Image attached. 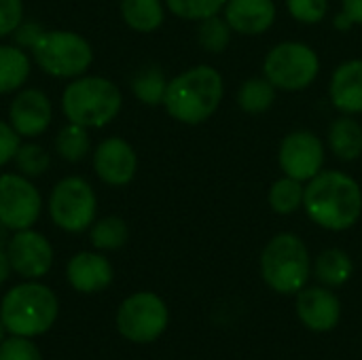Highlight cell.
Masks as SVG:
<instances>
[{
	"mask_svg": "<svg viewBox=\"0 0 362 360\" xmlns=\"http://www.w3.org/2000/svg\"><path fill=\"white\" fill-rule=\"evenodd\" d=\"M231 32L233 30L229 28L225 17L212 15V17L199 21L197 40H199V45L208 53H223L229 47V42H231Z\"/></svg>",
	"mask_w": 362,
	"mask_h": 360,
	"instance_id": "f1b7e54d",
	"label": "cell"
},
{
	"mask_svg": "<svg viewBox=\"0 0 362 360\" xmlns=\"http://www.w3.org/2000/svg\"><path fill=\"white\" fill-rule=\"evenodd\" d=\"M165 89H168V79H165L163 70L155 64L140 68L132 79V91H134L136 100L146 106L163 104Z\"/></svg>",
	"mask_w": 362,
	"mask_h": 360,
	"instance_id": "d4e9b609",
	"label": "cell"
},
{
	"mask_svg": "<svg viewBox=\"0 0 362 360\" xmlns=\"http://www.w3.org/2000/svg\"><path fill=\"white\" fill-rule=\"evenodd\" d=\"M4 333H6V329H4V325H2V320H0V344L4 342Z\"/></svg>",
	"mask_w": 362,
	"mask_h": 360,
	"instance_id": "ab89813d",
	"label": "cell"
},
{
	"mask_svg": "<svg viewBox=\"0 0 362 360\" xmlns=\"http://www.w3.org/2000/svg\"><path fill=\"white\" fill-rule=\"evenodd\" d=\"M13 267H11V261H8V255H6V248H0V284H4L11 276Z\"/></svg>",
	"mask_w": 362,
	"mask_h": 360,
	"instance_id": "8d00e7d4",
	"label": "cell"
},
{
	"mask_svg": "<svg viewBox=\"0 0 362 360\" xmlns=\"http://www.w3.org/2000/svg\"><path fill=\"white\" fill-rule=\"evenodd\" d=\"M303 195H305V187L301 180H295L291 176H284L280 180H276L269 189V208L276 214H293L299 208H303Z\"/></svg>",
	"mask_w": 362,
	"mask_h": 360,
	"instance_id": "4316f807",
	"label": "cell"
},
{
	"mask_svg": "<svg viewBox=\"0 0 362 360\" xmlns=\"http://www.w3.org/2000/svg\"><path fill=\"white\" fill-rule=\"evenodd\" d=\"M32 72V55L17 45H0V95L17 93Z\"/></svg>",
	"mask_w": 362,
	"mask_h": 360,
	"instance_id": "d6986e66",
	"label": "cell"
},
{
	"mask_svg": "<svg viewBox=\"0 0 362 360\" xmlns=\"http://www.w3.org/2000/svg\"><path fill=\"white\" fill-rule=\"evenodd\" d=\"M225 4L227 0H165L168 11L187 21H202L218 15Z\"/></svg>",
	"mask_w": 362,
	"mask_h": 360,
	"instance_id": "f546056e",
	"label": "cell"
},
{
	"mask_svg": "<svg viewBox=\"0 0 362 360\" xmlns=\"http://www.w3.org/2000/svg\"><path fill=\"white\" fill-rule=\"evenodd\" d=\"M223 91L221 72L208 64H199L168 81L163 108L182 125H199L216 112Z\"/></svg>",
	"mask_w": 362,
	"mask_h": 360,
	"instance_id": "7a4b0ae2",
	"label": "cell"
},
{
	"mask_svg": "<svg viewBox=\"0 0 362 360\" xmlns=\"http://www.w3.org/2000/svg\"><path fill=\"white\" fill-rule=\"evenodd\" d=\"M93 174L108 187H125L138 172L136 149L121 136L104 138L91 153Z\"/></svg>",
	"mask_w": 362,
	"mask_h": 360,
	"instance_id": "4fadbf2b",
	"label": "cell"
},
{
	"mask_svg": "<svg viewBox=\"0 0 362 360\" xmlns=\"http://www.w3.org/2000/svg\"><path fill=\"white\" fill-rule=\"evenodd\" d=\"M276 100V87L265 76H255L242 83L238 91V104L244 112L261 115L272 108Z\"/></svg>",
	"mask_w": 362,
	"mask_h": 360,
	"instance_id": "484cf974",
	"label": "cell"
},
{
	"mask_svg": "<svg viewBox=\"0 0 362 360\" xmlns=\"http://www.w3.org/2000/svg\"><path fill=\"white\" fill-rule=\"evenodd\" d=\"M21 140L23 138L13 129V125L8 121L0 119V168L13 163Z\"/></svg>",
	"mask_w": 362,
	"mask_h": 360,
	"instance_id": "836d02e7",
	"label": "cell"
},
{
	"mask_svg": "<svg viewBox=\"0 0 362 360\" xmlns=\"http://www.w3.org/2000/svg\"><path fill=\"white\" fill-rule=\"evenodd\" d=\"M59 306L55 293L38 282H23L13 286L0 303V320L11 335L38 337L47 333L55 318Z\"/></svg>",
	"mask_w": 362,
	"mask_h": 360,
	"instance_id": "277c9868",
	"label": "cell"
},
{
	"mask_svg": "<svg viewBox=\"0 0 362 360\" xmlns=\"http://www.w3.org/2000/svg\"><path fill=\"white\" fill-rule=\"evenodd\" d=\"M223 11L229 28L244 36L263 34L276 21L274 0H227Z\"/></svg>",
	"mask_w": 362,
	"mask_h": 360,
	"instance_id": "e0dca14e",
	"label": "cell"
},
{
	"mask_svg": "<svg viewBox=\"0 0 362 360\" xmlns=\"http://www.w3.org/2000/svg\"><path fill=\"white\" fill-rule=\"evenodd\" d=\"M119 13L125 25L140 34L159 30L165 19V6L161 0H121Z\"/></svg>",
	"mask_w": 362,
	"mask_h": 360,
	"instance_id": "ffe728a7",
	"label": "cell"
},
{
	"mask_svg": "<svg viewBox=\"0 0 362 360\" xmlns=\"http://www.w3.org/2000/svg\"><path fill=\"white\" fill-rule=\"evenodd\" d=\"M329 95L344 115L362 112V59H348L335 68Z\"/></svg>",
	"mask_w": 362,
	"mask_h": 360,
	"instance_id": "ac0fdd59",
	"label": "cell"
},
{
	"mask_svg": "<svg viewBox=\"0 0 362 360\" xmlns=\"http://www.w3.org/2000/svg\"><path fill=\"white\" fill-rule=\"evenodd\" d=\"M354 274V263L350 255L341 248H327L314 261V276L322 286L339 289Z\"/></svg>",
	"mask_w": 362,
	"mask_h": 360,
	"instance_id": "7402d4cb",
	"label": "cell"
},
{
	"mask_svg": "<svg viewBox=\"0 0 362 360\" xmlns=\"http://www.w3.org/2000/svg\"><path fill=\"white\" fill-rule=\"evenodd\" d=\"M6 121L21 138H38L49 129L53 121V104L42 89L21 87L17 93H13Z\"/></svg>",
	"mask_w": 362,
	"mask_h": 360,
	"instance_id": "5bb4252c",
	"label": "cell"
},
{
	"mask_svg": "<svg viewBox=\"0 0 362 360\" xmlns=\"http://www.w3.org/2000/svg\"><path fill=\"white\" fill-rule=\"evenodd\" d=\"M170 323V312L165 301L151 293L140 291L129 295L117 312L119 333L134 344H151L159 339Z\"/></svg>",
	"mask_w": 362,
	"mask_h": 360,
	"instance_id": "9c48e42d",
	"label": "cell"
},
{
	"mask_svg": "<svg viewBox=\"0 0 362 360\" xmlns=\"http://www.w3.org/2000/svg\"><path fill=\"white\" fill-rule=\"evenodd\" d=\"M303 208L312 223L327 231L352 229L362 216L361 185L339 170L320 172L305 187Z\"/></svg>",
	"mask_w": 362,
	"mask_h": 360,
	"instance_id": "6da1fadb",
	"label": "cell"
},
{
	"mask_svg": "<svg viewBox=\"0 0 362 360\" xmlns=\"http://www.w3.org/2000/svg\"><path fill=\"white\" fill-rule=\"evenodd\" d=\"M329 146L341 161H354L362 155V125L352 117L344 115L329 127Z\"/></svg>",
	"mask_w": 362,
	"mask_h": 360,
	"instance_id": "44dd1931",
	"label": "cell"
},
{
	"mask_svg": "<svg viewBox=\"0 0 362 360\" xmlns=\"http://www.w3.org/2000/svg\"><path fill=\"white\" fill-rule=\"evenodd\" d=\"M42 28L38 25V23H30V21H21L19 23V28L13 32V38H15V45L17 47H21V49H25V51H30L34 45H36V40L42 36Z\"/></svg>",
	"mask_w": 362,
	"mask_h": 360,
	"instance_id": "e575fe53",
	"label": "cell"
},
{
	"mask_svg": "<svg viewBox=\"0 0 362 360\" xmlns=\"http://www.w3.org/2000/svg\"><path fill=\"white\" fill-rule=\"evenodd\" d=\"M265 79L280 91H303L308 89L318 72V53L305 42H280L276 45L263 62Z\"/></svg>",
	"mask_w": 362,
	"mask_h": 360,
	"instance_id": "ba28073f",
	"label": "cell"
},
{
	"mask_svg": "<svg viewBox=\"0 0 362 360\" xmlns=\"http://www.w3.org/2000/svg\"><path fill=\"white\" fill-rule=\"evenodd\" d=\"M66 278L74 291L91 295V293H100L110 286V282L115 278V269H112L110 261L100 250L98 252L83 250V252H76L68 261Z\"/></svg>",
	"mask_w": 362,
	"mask_h": 360,
	"instance_id": "2e32d148",
	"label": "cell"
},
{
	"mask_svg": "<svg viewBox=\"0 0 362 360\" xmlns=\"http://www.w3.org/2000/svg\"><path fill=\"white\" fill-rule=\"evenodd\" d=\"M0 360H42V356L30 337L13 335L0 344Z\"/></svg>",
	"mask_w": 362,
	"mask_h": 360,
	"instance_id": "1f68e13d",
	"label": "cell"
},
{
	"mask_svg": "<svg viewBox=\"0 0 362 360\" xmlns=\"http://www.w3.org/2000/svg\"><path fill=\"white\" fill-rule=\"evenodd\" d=\"M23 21V0H0V38L11 36Z\"/></svg>",
	"mask_w": 362,
	"mask_h": 360,
	"instance_id": "d6a6232c",
	"label": "cell"
},
{
	"mask_svg": "<svg viewBox=\"0 0 362 360\" xmlns=\"http://www.w3.org/2000/svg\"><path fill=\"white\" fill-rule=\"evenodd\" d=\"M333 25H335L337 30H350V28H352V21H350L344 13H339V15L333 19Z\"/></svg>",
	"mask_w": 362,
	"mask_h": 360,
	"instance_id": "74e56055",
	"label": "cell"
},
{
	"mask_svg": "<svg viewBox=\"0 0 362 360\" xmlns=\"http://www.w3.org/2000/svg\"><path fill=\"white\" fill-rule=\"evenodd\" d=\"M11 233L13 231H8L2 223H0V248H6V244H8V238H11Z\"/></svg>",
	"mask_w": 362,
	"mask_h": 360,
	"instance_id": "f35d334b",
	"label": "cell"
},
{
	"mask_svg": "<svg viewBox=\"0 0 362 360\" xmlns=\"http://www.w3.org/2000/svg\"><path fill=\"white\" fill-rule=\"evenodd\" d=\"M13 163L17 166L19 174H23V176H28V178L34 180V178L42 176V174L49 170L51 157H49V151H47L42 144L30 142V140H28V142L21 140V144H19V149H17V155H15Z\"/></svg>",
	"mask_w": 362,
	"mask_h": 360,
	"instance_id": "83f0119b",
	"label": "cell"
},
{
	"mask_svg": "<svg viewBox=\"0 0 362 360\" xmlns=\"http://www.w3.org/2000/svg\"><path fill=\"white\" fill-rule=\"evenodd\" d=\"M30 55L45 74L66 81L87 74L93 64L91 42L74 30H45Z\"/></svg>",
	"mask_w": 362,
	"mask_h": 360,
	"instance_id": "8992f818",
	"label": "cell"
},
{
	"mask_svg": "<svg viewBox=\"0 0 362 360\" xmlns=\"http://www.w3.org/2000/svg\"><path fill=\"white\" fill-rule=\"evenodd\" d=\"M278 163L282 172L295 180H312L316 174L322 172L325 166V144L322 140L308 129H297L284 136Z\"/></svg>",
	"mask_w": 362,
	"mask_h": 360,
	"instance_id": "8fae6325",
	"label": "cell"
},
{
	"mask_svg": "<svg viewBox=\"0 0 362 360\" xmlns=\"http://www.w3.org/2000/svg\"><path fill=\"white\" fill-rule=\"evenodd\" d=\"M42 212V195L32 178L19 172L0 174V223L8 231L34 227Z\"/></svg>",
	"mask_w": 362,
	"mask_h": 360,
	"instance_id": "30bf717a",
	"label": "cell"
},
{
	"mask_svg": "<svg viewBox=\"0 0 362 360\" xmlns=\"http://www.w3.org/2000/svg\"><path fill=\"white\" fill-rule=\"evenodd\" d=\"M341 13L352 21V25H356V23L362 25V0H344Z\"/></svg>",
	"mask_w": 362,
	"mask_h": 360,
	"instance_id": "d590c367",
	"label": "cell"
},
{
	"mask_svg": "<svg viewBox=\"0 0 362 360\" xmlns=\"http://www.w3.org/2000/svg\"><path fill=\"white\" fill-rule=\"evenodd\" d=\"M301 325L314 333H329L341 320V301L329 286H305L295 301Z\"/></svg>",
	"mask_w": 362,
	"mask_h": 360,
	"instance_id": "9a60e30c",
	"label": "cell"
},
{
	"mask_svg": "<svg viewBox=\"0 0 362 360\" xmlns=\"http://www.w3.org/2000/svg\"><path fill=\"white\" fill-rule=\"evenodd\" d=\"M53 149L59 155V159H64L68 163H81L87 155H91L89 129L68 121L57 132V136L53 140Z\"/></svg>",
	"mask_w": 362,
	"mask_h": 360,
	"instance_id": "603a6c76",
	"label": "cell"
},
{
	"mask_svg": "<svg viewBox=\"0 0 362 360\" xmlns=\"http://www.w3.org/2000/svg\"><path fill=\"white\" fill-rule=\"evenodd\" d=\"M98 214V195L83 176H64L49 193L51 223L66 233L87 231Z\"/></svg>",
	"mask_w": 362,
	"mask_h": 360,
	"instance_id": "52a82bcc",
	"label": "cell"
},
{
	"mask_svg": "<svg viewBox=\"0 0 362 360\" xmlns=\"http://www.w3.org/2000/svg\"><path fill=\"white\" fill-rule=\"evenodd\" d=\"M6 255L13 272L25 280H38L47 276L53 265L51 242L40 231H34L32 227L13 231L6 244Z\"/></svg>",
	"mask_w": 362,
	"mask_h": 360,
	"instance_id": "7c38bea8",
	"label": "cell"
},
{
	"mask_svg": "<svg viewBox=\"0 0 362 360\" xmlns=\"http://www.w3.org/2000/svg\"><path fill=\"white\" fill-rule=\"evenodd\" d=\"M123 108L121 89L106 76L83 74L72 79L62 91V112L66 121L87 129L110 125Z\"/></svg>",
	"mask_w": 362,
	"mask_h": 360,
	"instance_id": "3957f363",
	"label": "cell"
},
{
	"mask_svg": "<svg viewBox=\"0 0 362 360\" xmlns=\"http://www.w3.org/2000/svg\"><path fill=\"white\" fill-rule=\"evenodd\" d=\"M286 8L301 23H320L329 13V0H286Z\"/></svg>",
	"mask_w": 362,
	"mask_h": 360,
	"instance_id": "4dcf8cb0",
	"label": "cell"
},
{
	"mask_svg": "<svg viewBox=\"0 0 362 360\" xmlns=\"http://www.w3.org/2000/svg\"><path fill=\"white\" fill-rule=\"evenodd\" d=\"M263 282L280 295H297L308 286L312 259L305 242L295 233L274 236L261 252Z\"/></svg>",
	"mask_w": 362,
	"mask_h": 360,
	"instance_id": "5b68a950",
	"label": "cell"
},
{
	"mask_svg": "<svg viewBox=\"0 0 362 360\" xmlns=\"http://www.w3.org/2000/svg\"><path fill=\"white\" fill-rule=\"evenodd\" d=\"M127 238H129L127 223L115 214L95 219L93 225L89 227V242L100 252H112L123 248L127 244Z\"/></svg>",
	"mask_w": 362,
	"mask_h": 360,
	"instance_id": "cb8c5ba5",
	"label": "cell"
}]
</instances>
